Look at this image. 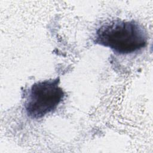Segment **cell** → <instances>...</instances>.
Segmentation results:
<instances>
[{"mask_svg": "<svg viewBox=\"0 0 153 153\" xmlns=\"http://www.w3.org/2000/svg\"><path fill=\"white\" fill-rule=\"evenodd\" d=\"M147 34L137 22L114 20L102 25L96 31L94 42L120 54L140 50L147 44Z\"/></svg>", "mask_w": 153, "mask_h": 153, "instance_id": "obj_1", "label": "cell"}, {"mask_svg": "<svg viewBox=\"0 0 153 153\" xmlns=\"http://www.w3.org/2000/svg\"><path fill=\"white\" fill-rule=\"evenodd\" d=\"M59 82V79L56 78L39 81L32 85L25 105L29 117L41 118L56 109L65 96Z\"/></svg>", "mask_w": 153, "mask_h": 153, "instance_id": "obj_2", "label": "cell"}]
</instances>
